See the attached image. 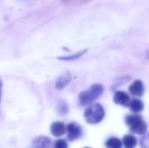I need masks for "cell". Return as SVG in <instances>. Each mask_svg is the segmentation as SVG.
I'll return each instance as SVG.
<instances>
[{
  "label": "cell",
  "instance_id": "obj_1",
  "mask_svg": "<svg viewBox=\"0 0 149 148\" xmlns=\"http://www.w3.org/2000/svg\"><path fill=\"white\" fill-rule=\"evenodd\" d=\"M104 92V86L100 84H93L88 89L82 91L79 94V103L81 106L90 105Z\"/></svg>",
  "mask_w": 149,
  "mask_h": 148
},
{
  "label": "cell",
  "instance_id": "obj_2",
  "mask_svg": "<svg viewBox=\"0 0 149 148\" xmlns=\"http://www.w3.org/2000/svg\"><path fill=\"white\" fill-rule=\"evenodd\" d=\"M104 111L100 104H93L89 106L84 112V118L89 124H97L104 119Z\"/></svg>",
  "mask_w": 149,
  "mask_h": 148
},
{
  "label": "cell",
  "instance_id": "obj_3",
  "mask_svg": "<svg viewBox=\"0 0 149 148\" xmlns=\"http://www.w3.org/2000/svg\"><path fill=\"white\" fill-rule=\"evenodd\" d=\"M126 123L130 127L132 132L137 134H144L147 130V125L139 116H127L126 117Z\"/></svg>",
  "mask_w": 149,
  "mask_h": 148
},
{
  "label": "cell",
  "instance_id": "obj_4",
  "mask_svg": "<svg viewBox=\"0 0 149 148\" xmlns=\"http://www.w3.org/2000/svg\"><path fill=\"white\" fill-rule=\"evenodd\" d=\"M67 137L69 140L73 141L75 139H78L82 134V130H81L80 126L77 125L76 123H70L66 128Z\"/></svg>",
  "mask_w": 149,
  "mask_h": 148
},
{
  "label": "cell",
  "instance_id": "obj_5",
  "mask_svg": "<svg viewBox=\"0 0 149 148\" xmlns=\"http://www.w3.org/2000/svg\"><path fill=\"white\" fill-rule=\"evenodd\" d=\"M129 90L133 95H136V97H141L144 92V86H143L142 81L141 80L134 81V82L130 85Z\"/></svg>",
  "mask_w": 149,
  "mask_h": 148
},
{
  "label": "cell",
  "instance_id": "obj_6",
  "mask_svg": "<svg viewBox=\"0 0 149 148\" xmlns=\"http://www.w3.org/2000/svg\"><path fill=\"white\" fill-rule=\"evenodd\" d=\"M114 101L116 104L122 106H129L130 104V97L124 91H117L114 95Z\"/></svg>",
  "mask_w": 149,
  "mask_h": 148
},
{
  "label": "cell",
  "instance_id": "obj_7",
  "mask_svg": "<svg viewBox=\"0 0 149 148\" xmlns=\"http://www.w3.org/2000/svg\"><path fill=\"white\" fill-rule=\"evenodd\" d=\"M66 132V127L62 122H54L51 125V133L55 137H60Z\"/></svg>",
  "mask_w": 149,
  "mask_h": 148
},
{
  "label": "cell",
  "instance_id": "obj_8",
  "mask_svg": "<svg viewBox=\"0 0 149 148\" xmlns=\"http://www.w3.org/2000/svg\"><path fill=\"white\" fill-rule=\"evenodd\" d=\"M33 147H49L51 146V139L48 137H38L33 140Z\"/></svg>",
  "mask_w": 149,
  "mask_h": 148
},
{
  "label": "cell",
  "instance_id": "obj_9",
  "mask_svg": "<svg viewBox=\"0 0 149 148\" xmlns=\"http://www.w3.org/2000/svg\"><path fill=\"white\" fill-rule=\"evenodd\" d=\"M71 80V75L67 72V73L61 75L59 79L56 82V88L57 89H62L63 87H65L69 83V81Z\"/></svg>",
  "mask_w": 149,
  "mask_h": 148
},
{
  "label": "cell",
  "instance_id": "obj_10",
  "mask_svg": "<svg viewBox=\"0 0 149 148\" xmlns=\"http://www.w3.org/2000/svg\"><path fill=\"white\" fill-rule=\"evenodd\" d=\"M129 107L131 109V111H133L134 113H139L143 110L144 108V105L140 99H134L130 101L129 104Z\"/></svg>",
  "mask_w": 149,
  "mask_h": 148
},
{
  "label": "cell",
  "instance_id": "obj_11",
  "mask_svg": "<svg viewBox=\"0 0 149 148\" xmlns=\"http://www.w3.org/2000/svg\"><path fill=\"white\" fill-rule=\"evenodd\" d=\"M123 143L126 147L128 148H131V147H134L137 143V139L133 136V135H126L123 139Z\"/></svg>",
  "mask_w": 149,
  "mask_h": 148
},
{
  "label": "cell",
  "instance_id": "obj_12",
  "mask_svg": "<svg viewBox=\"0 0 149 148\" xmlns=\"http://www.w3.org/2000/svg\"><path fill=\"white\" fill-rule=\"evenodd\" d=\"M106 145L108 147H112V148H120L122 147V142L118 138H110L106 142Z\"/></svg>",
  "mask_w": 149,
  "mask_h": 148
},
{
  "label": "cell",
  "instance_id": "obj_13",
  "mask_svg": "<svg viewBox=\"0 0 149 148\" xmlns=\"http://www.w3.org/2000/svg\"><path fill=\"white\" fill-rule=\"evenodd\" d=\"M86 52V50H84V51H81L79 52V53L77 54H74V55H71V56H66V57H60L59 59L61 60H74V59H78V58H80L81 56L83 55V54Z\"/></svg>",
  "mask_w": 149,
  "mask_h": 148
},
{
  "label": "cell",
  "instance_id": "obj_14",
  "mask_svg": "<svg viewBox=\"0 0 149 148\" xmlns=\"http://www.w3.org/2000/svg\"><path fill=\"white\" fill-rule=\"evenodd\" d=\"M140 145H141L142 147L149 148V134H146L142 137L141 141H140Z\"/></svg>",
  "mask_w": 149,
  "mask_h": 148
},
{
  "label": "cell",
  "instance_id": "obj_15",
  "mask_svg": "<svg viewBox=\"0 0 149 148\" xmlns=\"http://www.w3.org/2000/svg\"><path fill=\"white\" fill-rule=\"evenodd\" d=\"M55 146L58 147V148H63V147H67L68 144L65 140H58L55 142Z\"/></svg>",
  "mask_w": 149,
  "mask_h": 148
},
{
  "label": "cell",
  "instance_id": "obj_16",
  "mask_svg": "<svg viewBox=\"0 0 149 148\" xmlns=\"http://www.w3.org/2000/svg\"><path fill=\"white\" fill-rule=\"evenodd\" d=\"M65 2H73V3H75V2H79V3H82V2H85L86 0H64Z\"/></svg>",
  "mask_w": 149,
  "mask_h": 148
},
{
  "label": "cell",
  "instance_id": "obj_17",
  "mask_svg": "<svg viewBox=\"0 0 149 148\" xmlns=\"http://www.w3.org/2000/svg\"><path fill=\"white\" fill-rule=\"evenodd\" d=\"M1 95H2V80L0 78V104H1Z\"/></svg>",
  "mask_w": 149,
  "mask_h": 148
},
{
  "label": "cell",
  "instance_id": "obj_18",
  "mask_svg": "<svg viewBox=\"0 0 149 148\" xmlns=\"http://www.w3.org/2000/svg\"><path fill=\"white\" fill-rule=\"evenodd\" d=\"M146 58L149 60V51H147V53H146Z\"/></svg>",
  "mask_w": 149,
  "mask_h": 148
}]
</instances>
